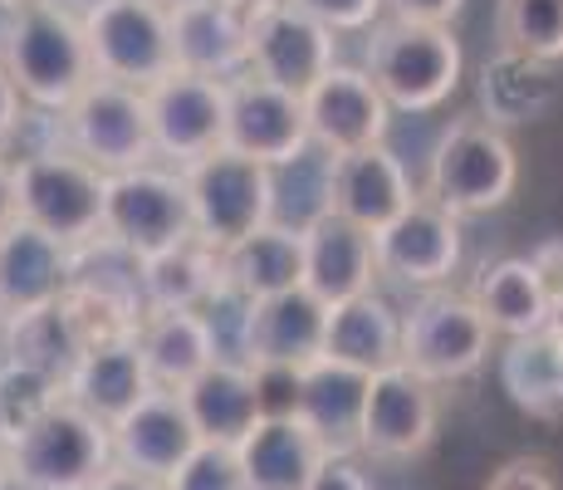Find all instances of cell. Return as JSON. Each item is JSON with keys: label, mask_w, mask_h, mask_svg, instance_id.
<instances>
[{"label": "cell", "mask_w": 563, "mask_h": 490, "mask_svg": "<svg viewBox=\"0 0 563 490\" xmlns=\"http://www.w3.org/2000/svg\"><path fill=\"white\" fill-rule=\"evenodd\" d=\"M181 402H187L201 442H216V446H241L255 432V422L265 417L255 368L235 363V358H216L197 383L181 388Z\"/></svg>", "instance_id": "25"}, {"label": "cell", "mask_w": 563, "mask_h": 490, "mask_svg": "<svg viewBox=\"0 0 563 490\" xmlns=\"http://www.w3.org/2000/svg\"><path fill=\"white\" fill-rule=\"evenodd\" d=\"M54 402H64V388L54 383V378L5 358V363H0V446H10L20 432L35 427Z\"/></svg>", "instance_id": "35"}, {"label": "cell", "mask_w": 563, "mask_h": 490, "mask_svg": "<svg viewBox=\"0 0 563 490\" xmlns=\"http://www.w3.org/2000/svg\"><path fill=\"white\" fill-rule=\"evenodd\" d=\"M10 476H15V471H10V451H5V446H0V486H5Z\"/></svg>", "instance_id": "47"}, {"label": "cell", "mask_w": 563, "mask_h": 490, "mask_svg": "<svg viewBox=\"0 0 563 490\" xmlns=\"http://www.w3.org/2000/svg\"><path fill=\"white\" fill-rule=\"evenodd\" d=\"M20 221L45 231L49 241L84 250L103 236V196L108 177L74 152H30L15 167Z\"/></svg>", "instance_id": "5"}, {"label": "cell", "mask_w": 563, "mask_h": 490, "mask_svg": "<svg viewBox=\"0 0 563 490\" xmlns=\"http://www.w3.org/2000/svg\"><path fill=\"white\" fill-rule=\"evenodd\" d=\"M147 118L157 157H172L181 172L225 148V84L177 69L147 89Z\"/></svg>", "instance_id": "14"}, {"label": "cell", "mask_w": 563, "mask_h": 490, "mask_svg": "<svg viewBox=\"0 0 563 490\" xmlns=\"http://www.w3.org/2000/svg\"><path fill=\"white\" fill-rule=\"evenodd\" d=\"M20 226V192H15V167L0 162V241Z\"/></svg>", "instance_id": "43"}, {"label": "cell", "mask_w": 563, "mask_h": 490, "mask_svg": "<svg viewBox=\"0 0 563 490\" xmlns=\"http://www.w3.org/2000/svg\"><path fill=\"white\" fill-rule=\"evenodd\" d=\"M10 6H15V0H10Z\"/></svg>", "instance_id": "51"}, {"label": "cell", "mask_w": 563, "mask_h": 490, "mask_svg": "<svg viewBox=\"0 0 563 490\" xmlns=\"http://www.w3.org/2000/svg\"><path fill=\"white\" fill-rule=\"evenodd\" d=\"M490 324L461 290H427L402 314V368L421 383H461L490 358Z\"/></svg>", "instance_id": "7"}, {"label": "cell", "mask_w": 563, "mask_h": 490, "mask_svg": "<svg viewBox=\"0 0 563 490\" xmlns=\"http://www.w3.org/2000/svg\"><path fill=\"white\" fill-rule=\"evenodd\" d=\"M245 490H309L329 451L299 417H260L241 446Z\"/></svg>", "instance_id": "26"}, {"label": "cell", "mask_w": 563, "mask_h": 490, "mask_svg": "<svg viewBox=\"0 0 563 490\" xmlns=\"http://www.w3.org/2000/svg\"><path fill=\"white\" fill-rule=\"evenodd\" d=\"M69 280H74V250L49 241L35 226L20 221L15 231L0 241V314H5V319L64 300Z\"/></svg>", "instance_id": "23"}, {"label": "cell", "mask_w": 563, "mask_h": 490, "mask_svg": "<svg viewBox=\"0 0 563 490\" xmlns=\"http://www.w3.org/2000/svg\"><path fill=\"white\" fill-rule=\"evenodd\" d=\"M437 442V392L407 373L402 363L377 373L367 383V407H363V456L377 461H411Z\"/></svg>", "instance_id": "17"}, {"label": "cell", "mask_w": 563, "mask_h": 490, "mask_svg": "<svg viewBox=\"0 0 563 490\" xmlns=\"http://www.w3.org/2000/svg\"><path fill=\"white\" fill-rule=\"evenodd\" d=\"M461 6L465 0H387L393 20H407V25H441V30H451Z\"/></svg>", "instance_id": "40"}, {"label": "cell", "mask_w": 563, "mask_h": 490, "mask_svg": "<svg viewBox=\"0 0 563 490\" xmlns=\"http://www.w3.org/2000/svg\"><path fill=\"white\" fill-rule=\"evenodd\" d=\"M64 152L84 157L89 167H99L103 177L133 167H153V118H147V94L128 89V84L93 79L89 89L74 98L59 113Z\"/></svg>", "instance_id": "9"}, {"label": "cell", "mask_w": 563, "mask_h": 490, "mask_svg": "<svg viewBox=\"0 0 563 490\" xmlns=\"http://www.w3.org/2000/svg\"><path fill=\"white\" fill-rule=\"evenodd\" d=\"M10 451V471L35 490H99L113 471V427L74 407L69 398L54 402L30 432H20Z\"/></svg>", "instance_id": "4"}, {"label": "cell", "mask_w": 563, "mask_h": 490, "mask_svg": "<svg viewBox=\"0 0 563 490\" xmlns=\"http://www.w3.org/2000/svg\"><path fill=\"white\" fill-rule=\"evenodd\" d=\"M201 432L191 422L181 392L172 388H153L123 422L113 427V461L123 471H137L147 481L167 486L191 456L201 451Z\"/></svg>", "instance_id": "16"}, {"label": "cell", "mask_w": 563, "mask_h": 490, "mask_svg": "<svg viewBox=\"0 0 563 490\" xmlns=\"http://www.w3.org/2000/svg\"><path fill=\"white\" fill-rule=\"evenodd\" d=\"M323 358L367 378L387 373V368L402 363V314L383 294H358L349 304H333Z\"/></svg>", "instance_id": "27"}, {"label": "cell", "mask_w": 563, "mask_h": 490, "mask_svg": "<svg viewBox=\"0 0 563 490\" xmlns=\"http://www.w3.org/2000/svg\"><path fill=\"white\" fill-rule=\"evenodd\" d=\"M500 383L529 417H563V319L510 339L500 353Z\"/></svg>", "instance_id": "32"}, {"label": "cell", "mask_w": 563, "mask_h": 490, "mask_svg": "<svg viewBox=\"0 0 563 490\" xmlns=\"http://www.w3.org/2000/svg\"><path fill=\"white\" fill-rule=\"evenodd\" d=\"M225 148L265 167H285L309 148L305 98L241 74L225 84Z\"/></svg>", "instance_id": "13"}, {"label": "cell", "mask_w": 563, "mask_h": 490, "mask_svg": "<svg viewBox=\"0 0 563 490\" xmlns=\"http://www.w3.org/2000/svg\"><path fill=\"white\" fill-rule=\"evenodd\" d=\"M411 202H417L411 177H407V167L397 162V152L387 143L343 152V157L329 162V192H323V206L339 211L343 221L363 226V231H373V236L387 231Z\"/></svg>", "instance_id": "19"}, {"label": "cell", "mask_w": 563, "mask_h": 490, "mask_svg": "<svg viewBox=\"0 0 563 490\" xmlns=\"http://www.w3.org/2000/svg\"><path fill=\"white\" fill-rule=\"evenodd\" d=\"M475 309L485 314L490 334H510V339H525V334H539L544 324H554V309L544 300V285H539L529 255H505V260H485L475 270L471 290Z\"/></svg>", "instance_id": "30"}, {"label": "cell", "mask_w": 563, "mask_h": 490, "mask_svg": "<svg viewBox=\"0 0 563 490\" xmlns=\"http://www.w3.org/2000/svg\"><path fill=\"white\" fill-rule=\"evenodd\" d=\"M367 373H353L343 363H313L299 373L295 392V417L305 422L313 437L323 442L329 456H353L363 442V407H367Z\"/></svg>", "instance_id": "24"}, {"label": "cell", "mask_w": 563, "mask_h": 490, "mask_svg": "<svg viewBox=\"0 0 563 490\" xmlns=\"http://www.w3.org/2000/svg\"><path fill=\"white\" fill-rule=\"evenodd\" d=\"M99 490H167V486H162V481H147V476H137V471H123V466H113V471L103 476Z\"/></svg>", "instance_id": "44"}, {"label": "cell", "mask_w": 563, "mask_h": 490, "mask_svg": "<svg viewBox=\"0 0 563 490\" xmlns=\"http://www.w3.org/2000/svg\"><path fill=\"white\" fill-rule=\"evenodd\" d=\"M84 40H89L93 79L147 94L167 74H177L172 15L153 0H108L93 15H84Z\"/></svg>", "instance_id": "10"}, {"label": "cell", "mask_w": 563, "mask_h": 490, "mask_svg": "<svg viewBox=\"0 0 563 490\" xmlns=\"http://www.w3.org/2000/svg\"><path fill=\"white\" fill-rule=\"evenodd\" d=\"M221 250L187 241L167 255L143 260V300L153 309H206L211 294L221 290Z\"/></svg>", "instance_id": "33"}, {"label": "cell", "mask_w": 563, "mask_h": 490, "mask_svg": "<svg viewBox=\"0 0 563 490\" xmlns=\"http://www.w3.org/2000/svg\"><path fill=\"white\" fill-rule=\"evenodd\" d=\"M157 10H167V15H177V10H187V6H197V0H153Z\"/></svg>", "instance_id": "46"}, {"label": "cell", "mask_w": 563, "mask_h": 490, "mask_svg": "<svg viewBox=\"0 0 563 490\" xmlns=\"http://www.w3.org/2000/svg\"><path fill=\"white\" fill-rule=\"evenodd\" d=\"M500 54L529 64L563 59V0H495Z\"/></svg>", "instance_id": "34"}, {"label": "cell", "mask_w": 563, "mask_h": 490, "mask_svg": "<svg viewBox=\"0 0 563 490\" xmlns=\"http://www.w3.org/2000/svg\"><path fill=\"white\" fill-rule=\"evenodd\" d=\"M305 290L319 294L323 304H349L358 294H373L377 270V236L363 226L343 221L339 211L323 206L319 216L305 226Z\"/></svg>", "instance_id": "20"}, {"label": "cell", "mask_w": 563, "mask_h": 490, "mask_svg": "<svg viewBox=\"0 0 563 490\" xmlns=\"http://www.w3.org/2000/svg\"><path fill=\"white\" fill-rule=\"evenodd\" d=\"M323 339H329V304L305 285L275 294V300H255L245 314L241 334V363L255 373H309L323 363Z\"/></svg>", "instance_id": "11"}, {"label": "cell", "mask_w": 563, "mask_h": 490, "mask_svg": "<svg viewBox=\"0 0 563 490\" xmlns=\"http://www.w3.org/2000/svg\"><path fill=\"white\" fill-rule=\"evenodd\" d=\"M231 6H241V10H260V6H275V0H231Z\"/></svg>", "instance_id": "48"}, {"label": "cell", "mask_w": 563, "mask_h": 490, "mask_svg": "<svg viewBox=\"0 0 563 490\" xmlns=\"http://www.w3.org/2000/svg\"><path fill=\"white\" fill-rule=\"evenodd\" d=\"M20 118H25V98H20L15 79H10V74L0 69V148H5L10 138H15Z\"/></svg>", "instance_id": "42"}, {"label": "cell", "mask_w": 563, "mask_h": 490, "mask_svg": "<svg viewBox=\"0 0 563 490\" xmlns=\"http://www.w3.org/2000/svg\"><path fill=\"white\" fill-rule=\"evenodd\" d=\"M221 280L241 300H275L305 285V236L289 226H260L255 236L221 250Z\"/></svg>", "instance_id": "29"}, {"label": "cell", "mask_w": 563, "mask_h": 490, "mask_svg": "<svg viewBox=\"0 0 563 490\" xmlns=\"http://www.w3.org/2000/svg\"><path fill=\"white\" fill-rule=\"evenodd\" d=\"M305 118H309V143H319L329 157H343V152L383 143L387 123H393V104L383 98L367 69L333 64L305 94Z\"/></svg>", "instance_id": "15"}, {"label": "cell", "mask_w": 563, "mask_h": 490, "mask_svg": "<svg viewBox=\"0 0 563 490\" xmlns=\"http://www.w3.org/2000/svg\"><path fill=\"white\" fill-rule=\"evenodd\" d=\"M5 353H10V363H25V368H35V373L54 378L59 388H69L79 358L89 353V334L79 329L69 304L54 300L45 309L5 319Z\"/></svg>", "instance_id": "31"}, {"label": "cell", "mask_w": 563, "mask_h": 490, "mask_svg": "<svg viewBox=\"0 0 563 490\" xmlns=\"http://www.w3.org/2000/svg\"><path fill=\"white\" fill-rule=\"evenodd\" d=\"M167 490H245V471H241V451L235 446H216L206 442L187 466L167 481Z\"/></svg>", "instance_id": "36"}, {"label": "cell", "mask_w": 563, "mask_h": 490, "mask_svg": "<svg viewBox=\"0 0 563 490\" xmlns=\"http://www.w3.org/2000/svg\"><path fill=\"white\" fill-rule=\"evenodd\" d=\"M191 196V221H197V241L211 250H231L235 241L255 236L269 226L275 211V167L251 162L241 152L221 148L211 157L181 167Z\"/></svg>", "instance_id": "8"}, {"label": "cell", "mask_w": 563, "mask_h": 490, "mask_svg": "<svg viewBox=\"0 0 563 490\" xmlns=\"http://www.w3.org/2000/svg\"><path fill=\"white\" fill-rule=\"evenodd\" d=\"M49 6H59V10H69V15H93L99 6H108V0H49Z\"/></svg>", "instance_id": "45"}, {"label": "cell", "mask_w": 563, "mask_h": 490, "mask_svg": "<svg viewBox=\"0 0 563 490\" xmlns=\"http://www.w3.org/2000/svg\"><path fill=\"white\" fill-rule=\"evenodd\" d=\"M456 265H461V216L441 211L421 192L387 231H377V270L402 280V285L441 290Z\"/></svg>", "instance_id": "18"}, {"label": "cell", "mask_w": 563, "mask_h": 490, "mask_svg": "<svg viewBox=\"0 0 563 490\" xmlns=\"http://www.w3.org/2000/svg\"><path fill=\"white\" fill-rule=\"evenodd\" d=\"M0 319H5V314H0Z\"/></svg>", "instance_id": "50"}, {"label": "cell", "mask_w": 563, "mask_h": 490, "mask_svg": "<svg viewBox=\"0 0 563 490\" xmlns=\"http://www.w3.org/2000/svg\"><path fill=\"white\" fill-rule=\"evenodd\" d=\"M333 50H339V35L309 20L305 10H295L289 0L251 10V69L245 74L275 84V89L305 98L339 64Z\"/></svg>", "instance_id": "12"}, {"label": "cell", "mask_w": 563, "mask_h": 490, "mask_svg": "<svg viewBox=\"0 0 563 490\" xmlns=\"http://www.w3.org/2000/svg\"><path fill=\"white\" fill-rule=\"evenodd\" d=\"M0 490H35V486H25V481H20V476H10V481L0 486Z\"/></svg>", "instance_id": "49"}, {"label": "cell", "mask_w": 563, "mask_h": 490, "mask_svg": "<svg viewBox=\"0 0 563 490\" xmlns=\"http://www.w3.org/2000/svg\"><path fill=\"white\" fill-rule=\"evenodd\" d=\"M485 490H559V481L544 456H515L485 481Z\"/></svg>", "instance_id": "38"}, {"label": "cell", "mask_w": 563, "mask_h": 490, "mask_svg": "<svg viewBox=\"0 0 563 490\" xmlns=\"http://www.w3.org/2000/svg\"><path fill=\"white\" fill-rule=\"evenodd\" d=\"M529 265H534L539 285H544V300H549V309H554V319H563V236L534 246Z\"/></svg>", "instance_id": "39"}, {"label": "cell", "mask_w": 563, "mask_h": 490, "mask_svg": "<svg viewBox=\"0 0 563 490\" xmlns=\"http://www.w3.org/2000/svg\"><path fill=\"white\" fill-rule=\"evenodd\" d=\"M0 69L15 79L20 98L49 108V113H64L93 84L84 20L49 6V0H15L10 25L0 35Z\"/></svg>", "instance_id": "1"}, {"label": "cell", "mask_w": 563, "mask_h": 490, "mask_svg": "<svg viewBox=\"0 0 563 490\" xmlns=\"http://www.w3.org/2000/svg\"><path fill=\"white\" fill-rule=\"evenodd\" d=\"M172 50L181 74L231 84L251 69V10L231 0H197L172 15Z\"/></svg>", "instance_id": "21"}, {"label": "cell", "mask_w": 563, "mask_h": 490, "mask_svg": "<svg viewBox=\"0 0 563 490\" xmlns=\"http://www.w3.org/2000/svg\"><path fill=\"white\" fill-rule=\"evenodd\" d=\"M147 392H153V373H147L143 344H137V334H123V339L89 344V353L79 358L64 398L74 407H84L89 417H99L103 427H118Z\"/></svg>", "instance_id": "22"}, {"label": "cell", "mask_w": 563, "mask_h": 490, "mask_svg": "<svg viewBox=\"0 0 563 490\" xmlns=\"http://www.w3.org/2000/svg\"><path fill=\"white\" fill-rule=\"evenodd\" d=\"M515 182H519V157L515 143L500 133V123L465 113L431 148L421 196L451 216H481L510 202Z\"/></svg>", "instance_id": "2"}, {"label": "cell", "mask_w": 563, "mask_h": 490, "mask_svg": "<svg viewBox=\"0 0 563 490\" xmlns=\"http://www.w3.org/2000/svg\"><path fill=\"white\" fill-rule=\"evenodd\" d=\"M295 10H305L309 20H319L333 35H358V30H373L383 20L387 0H289Z\"/></svg>", "instance_id": "37"}, {"label": "cell", "mask_w": 563, "mask_h": 490, "mask_svg": "<svg viewBox=\"0 0 563 490\" xmlns=\"http://www.w3.org/2000/svg\"><path fill=\"white\" fill-rule=\"evenodd\" d=\"M103 241L128 250L133 260H153L167 250L197 241L191 196L181 172L167 167H133L108 177L103 196Z\"/></svg>", "instance_id": "6"}, {"label": "cell", "mask_w": 563, "mask_h": 490, "mask_svg": "<svg viewBox=\"0 0 563 490\" xmlns=\"http://www.w3.org/2000/svg\"><path fill=\"white\" fill-rule=\"evenodd\" d=\"M137 344H143L153 388L172 392L191 388L221 358V344H216L211 319L201 309H153L137 329Z\"/></svg>", "instance_id": "28"}, {"label": "cell", "mask_w": 563, "mask_h": 490, "mask_svg": "<svg viewBox=\"0 0 563 490\" xmlns=\"http://www.w3.org/2000/svg\"><path fill=\"white\" fill-rule=\"evenodd\" d=\"M465 54L461 40L441 25H407V20H377L367 30V74L383 98L402 113H431L461 84Z\"/></svg>", "instance_id": "3"}, {"label": "cell", "mask_w": 563, "mask_h": 490, "mask_svg": "<svg viewBox=\"0 0 563 490\" xmlns=\"http://www.w3.org/2000/svg\"><path fill=\"white\" fill-rule=\"evenodd\" d=\"M309 490H373V481L358 471V461H353V456H329V461H323V471L313 476Z\"/></svg>", "instance_id": "41"}]
</instances>
